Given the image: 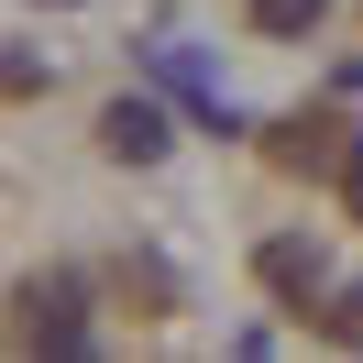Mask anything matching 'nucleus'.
Masks as SVG:
<instances>
[{"label":"nucleus","mask_w":363,"mask_h":363,"mask_svg":"<svg viewBox=\"0 0 363 363\" xmlns=\"http://www.w3.org/2000/svg\"><path fill=\"white\" fill-rule=\"evenodd\" d=\"M352 121H330V111H308V121H275V133H264V155L275 165H286V177H341V155H352Z\"/></svg>","instance_id":"1"},{"label":"nucleus","mask_w":363,"mask_h":363,"mask_svg":"<svg viewBox=\"0 0 363 363\" xmlns=\"http://www.w3.org/2000/svg\"><path fill=\"white\" fill-rule=\"evenodd\" d=\"M165 143H177V133H165L155 99H111V111H99V155H111V165H155Z\"/></svg>","instance_id":"2"},{"label":"nucleus","mask_w":363,"mask_h":363,"mask_svg":"<svg viewBox=\"0 0 363 363\" xmlns=\"http://www.w3.org/2000/svg\"><path fill=\"white\" fill-rule=\"evenodd\" d=\"M253 275H264L275 297H308L319 286V242L308 231H275V242H253Z\"/></svg>","instance_id":"3"},{"label":"nucleus","mask_w":363,"mask_h":363,"mask_svg":"<svg viewBox=\"0 0 363 363\" xmlns=\"http://www.w3.org/2000/svg\"><path fill=\"white\" fill-rule=\"evenodd\" d=\"M242 11H253V33H275V45H308L330 0H242Z\"/></svg>","instance_id":"4"},{"label":"nucleus","mask_w":363,"mask_h":363,"mask_svg":"<svg viewBox=\"0 0 363 363\" xmlns=\"http://www.w3.org/2000/svg\"><path fill=\"white\" fill-rule=\"evenodd\" d=\"M319 330H330V341H363V286H341V297H330V319H319Z\"/></svg>","instance_id":"5"},{"label":"nucleus","mask_w":363,"mask_h":363,"mask_svg":"<svg viewBox=\"0 0 363 363\" xmlns=\"http://www.w3.org/2000/svg\"><path fill=\"white\" fill-rule=\"evenodd\" d=\"M341 199L363 209V143H352V155H341Z\"/></svg>","instance_id":"6"}]
</instances>
